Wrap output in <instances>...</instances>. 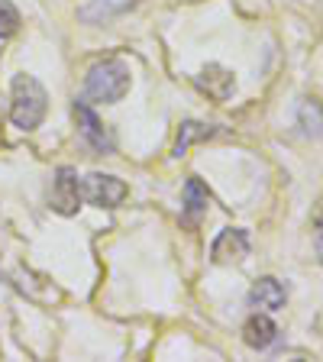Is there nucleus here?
Here are the masks:
<instances>
[{
  "mask_svg": "<svg viewBox=\"0 0 323 362\" xmlns=\"http://www.w3.org/2000/svg\"><path fill=\"white\" fill-rule=\"evenodd\" d=\"M129 90V68L120 59H104L98 65H90L88 78H84V98L94 104H117L127 98Z\"/></svg>",
  "mask_w": 323,
  "mask_h": 362,
  "instance_id": "f257e3e1",
  "label": "nucleus"
},
{
  "mask_svg": "<svg viewBox=\"0 0 323 362\" xmlns=\"http://www.w3.org/2000/svg\"><path fill=\"white\" fill-rule=\"evenodd\" d=\"M49 110V94L33 75L13 78V100H10V120L20 129H36Z\"/></svg>",
  "mask_w": 323,
  "mask_h": 362,
  "instance_id": "f03ea898",
  "label": "nucleus"
},
{
  "mask_svg": "<svg viewBox=\"0 0 323 362\" xmlns=\"http://www.w3.org/2000/svg\"><path fill=\"white\" fill-rule=\"evenodd\" d=\"M81 197L94 207H117V204L127 201V185L120 178H113V175H88L81 181Z\"/></svg>",
  "mask_w": 323,
  "mask_h": 362,
  "instance_id": "7ed1b4c3",
  "label": "nucleus"
},
{
  "mask_svg": "<svg viewBox=\"0 0 323 362\" xmlns=\"http://www.w3.org/2000/svg\"><path fill=\"white\" fill-rule=\"evenodd\" d=\"M75 120H78V133H81V139L90 146V149L94 152H113L110 129L98 120V113L90 110L84 100H75Z\"/></svg>",
  "mask_w": 323,
  "mask_h": 362,
  "instance_id": "20e7f679",
  "label": "nucleus"
},
{
  "mask_svg": "<svg viewBox=\"0 0 323 362\" xmlns=\"http://www.w3.org/2000/svg\"><path fill=\"white\" fill-rule=\"evenodd\" d=\"M52 207L59 214H65V217H71V214L81 207V181H78V175L71 172V168H59L52 178Z\"/></svg>",
  "mask_w": 323,
  "mask_h": 362,
  "instance_id": "39448f33",
  "label": "nucleus"
},
{
  "mask_svg": "<svg viewBox=\"0 0 323 362\" xmlns=\"http://www.w3.org/2000/svg\"><path fill=\"white\" fill-rule=\"evenodd\" d=\"M249 256V236L246 230H223L211 246V259L217 265H230V262H242Z\"/></svg>",
  "mask_w": 323,
  "mask_h": 362,
  "instance_id": "423d86ee",
  "label": "nucleus"
},
{
  "mask_svg": "<svg viewBox=\"0 0 323 362\" xmlns=\"http://www.w3.org/2000/svg\"><path fill=\"white\" fill-rule=\"evenodd\" d=\"M197 88L213 100H230L236 90V78H233V71H226L223 65H207L201 75H197Z\"/></svg>",
  "mask_w": 323,
  "mask_h": 362,
  "instance_id": "0eeeda50",
  "label": "nucleus"
},
{
  "mask_svg": "<svg viewBox=\"0 0 323 362\" xmlns=\"http://www.w3.org/2000/svg\"><path fill=\"white\" fill-rule=\"evenodd\" d=\"M288 301V291L285 285H281L278 279H259L256 285H252V291H249V304L259 310H281Z\"/></svg>",
  "mask_w": 323,
  "mask_h": 362,
  "instance_id": "6e6552de",
  "label": "nucleus"
},
{
  "mask_svg": "<svg viewBox=\"0 0 323 362\" xmlns=\"http://www.w3.org/2000/svg\"><path fill=\"white\" fill-rule=\"evenodd\" d=\"M242 339H246V346L252 349H269L275 339H278V327L271 324V317L265 314H252L242 327Z\"/></svg>",
  "mask_w": 323,
  "mask_h": 362,
  "instance_id": "1a4fd4ad",
  "label": "nucleus"
},
{
  "mask_svg": "<svg viewBox=\"0 0 323 362\" xmlns=\"http://www.w3.org/2000/svg\"><path fill=\"white\" fill-rule=\"evenodd\" d=\"M133 4L136 0H90V4H84V7L78 10V16H81L84 23H107V20H113V16L133 10Z\"/></svg>",
  "mask_w": 323,
  "mask_h": 362,
  "instance_id": "9d476101",
  "label": "nucleus"
},
{
  "mask_svg": "<svg viewBox=\"0 0 323 362\" xmlns=\"http://www.w3.org/2000/svg\"><path fill=\"white\" fill-rule=\"evenodd\" d=\"M207 204H211L207 188H204L197 178H188V185H184V211H181L184 223H197V220L207 214Z\"/></svg>",
  "mask_w": 323,
  "mask_h": 362,
  "instance_id": "9b49d317",
  "label": "nucleus"
},
{
  "mask_svg": "<svg viewBox=\"0 0 323 362\" xmlns=\"http://www.w3.org/2000/svg\"><path fill=\"white\" fill-rule=\"evenodd\" d=\"M298 123H301V129L307 136H323V104L320 100H304L301 107H298Z\"/></svg>",
  "mask_w": 323,
  "mask_h": 362,
  "instance_id": "f8f14e48",
  "label": "nucleus"
},
{
  "mask_svg": "<svg viewBox=\"0 0 323 362\" xmlns=\"http://www.w3.org/2000/svg\"><path fill=\"white\" fill-rule=\"evenodd\" d=\"M204 136H211V127H201V123H181V133H178V143H175V156H184L194 139H204Z\"/></svg>",
  "mask_w": 323,
  "mask_h": 362,
  "instance_id": "ddd939ff",
  "label": "nucleus"
},
{
  "mask_svg": "<svg viewBox=\"0 0 323 362\" xmlns=\"http://www.w3.org/2000/svg\"><path fill=\"white\" fill-rule=\"evenodd\" d=\"M20 30V10L10 0H0V39H10Z\"/></svg>",
  "mask_w": 323,
  "mask_h": 362,
  "instance_id": "4468645a",
  "label": "nucleus"
},
{
  "mask_svg": "<svg viewBox=\"0 0 323 362\" xmlns=\"http://www.w3.org/2000/svg\"><path fill=\"white\" fill-rule=\"evenodd\" d=\"M317 256H320V262H323V217H320V223H317Z\"/></svg>",
  "mask_w": 323,
  "mask_h": 362,
  "instance_id": "2eb2a0df",
  "label": "nucleus"
}]
</instances>
